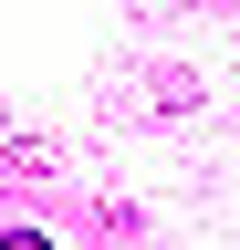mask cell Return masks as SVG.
Listing matches in <instances>:
<instances>
[{
    "mask_svg": "<svg viewBox=\"0 0 240 250\" xmlns=\"http://www.w3.org/2000/svg\"><path fill=\"white\" fill-rule=\"evenodd\" d=\"M0 250H52V240H42V229H11V240H0Z\"/></svg>",
    "mask_w": 240,
    "mask_h": 250,
    "instance_id": "cell-1",
    "label": "cell"
}]
</instances>
